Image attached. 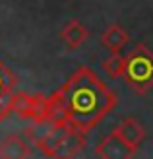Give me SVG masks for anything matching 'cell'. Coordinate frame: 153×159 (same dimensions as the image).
I'll list each match as a JSON object with an SVG mask.
<instances>
[{
  "mask_svg": "<svg viewBox=\"0 0 153 159\" xmlns=\"http://www.w3.org/2000/svg\"><path fill=\"white\" fill-rule=\"evenodd\" d=\"M103 70L109 78H118L124 72V57L120 52H110L103 60Z\"/></svg>",
  "mask_w": 153,
  "mask_h": 159,
  "instance_id": "13",
  "label": "cell"
},
{
  "mask_svg": "<svg viewBox=\"0 0 153 159\" xmlns=\"http://www.w3.org/2000/svg\"><path fill=\"white\" fill-rule=\"evenodd\" d=\"M47 111H49V103H47V97H43L41 93L31 95V107H29V116L27 120H43L47 118Z\"/></svg>",
  "mask_w": 153,
  "mask_h": 159,
  "instance_id": "12",
  "label": "cell"
},
{
  "mask_svg": "<svg viewBox=\"0 0 153 159\" xmlns=\"http://www.w3.org/2000/svg\"><path fill=\"white\" fill-rule=\"evenodd\" d=\"M64 103L68 126L79 132H89L99 126L116 107V93L87 66H79L66 84L58 87Z\"/></svg>",
  "mask_w": 153,
  "mask_h": 159,
  "instance_id": "1",
  "label": "cell"
},
{
  "mask_svg": "<svg viewBox=\"0 0 153 159\" xmlns=\"http://www.w3.org/2000/svg\"><path fill=\"white\" fill-rule=\"evenodd\" d=\"M126 84L136 93H147L153 87V52L143 43H140L136 49L124 57V72Z\"/></svg>",
  "mask_w": 153,
  "mask_h": 159,
  "instance_id": "2",
  "label": "cell"
},
{
  "mask_svg": "<svg viewBox=\"0 0 153 159\" xmlns=\"http://www.w3.org/2000/svg\"><path fill=\"white\" fill-rule=\"evenodd\" d=\"M83 148H85V132H79L68 126L64 130L60 142L56 144L51 159H74Z\"/></svg>",
  "mask_w": 153,
  "mask_h": 159,
  "instance_id": "3",
  "label": "cell"
},
{
  "mask_svg": "<svg viewBox=\"0 0 153 159\" xmlns=\"http://www.w3.org/2000/svg\"><path fill=\"white\" fill-rule=\"evenodd\" d=\"M16 85H18V78L0 58V97H8L16 89Z\"/></svg>",
  "mask_w": 153,
  "mask_h": 159,
  "instance_id": "11",
  "label": "cell"
},
{
  "mask_svg": "<svg viewBox=\"0 0 153 159\" xmlns=\"http://www.w3.org/2000/svg\"><path fill=\"white\" fill-rule=\"evenodd\" d=\"M54 126H60V124H54L52 120H49V118H43V120H33L25 130H23V134H25V138H27L29 144L37 146L39 142L45 140L52 132Z\"/></svg>",
  "mask_w": 153,
  "mask_h": 159,
  "instance_id": "9",
  "label": "cell"
},
{
  "mask_svg": "<svg viewBox=\"0 0 153 159\" xmlns=\"http://www.w3.org/2000/svg\"><path fill=\"white\" fill-rule=\"evenodd\" d=\"M112 132L122 142H126L132 149H136V152L140 149V146L143 144V140H146V128L142 126V122L136 116H124L122 120L112 128Z\"/></svg>",
  "mask_w": 153,
  "mask_h": 159,
  "instance_id": "5",
  "label": "cell"
},
{
  "mask_svg": "<svg viewBox=\"0 0 153 159\" xmlns=\"http://www.w3.org/2000/svg\"><path fill=\"white\" fill-rule=\"evenodd\" d=\"M95 153L99 159H132L136 155V149L122 142L115 132H109L97 146H95Z\"/></svg>",
  "mask_w": 153,
  "mask_h": 159,
  "instance_id": "4",
  "label": "cell"
},
{
  "mask_svg": "<svg viewBox=\"0 0 153 159\" xmlns=\"http://www.w3.org/2000/svg\"><path fill=\"white\" fill-rule=\"evenodd\" d=\"M87 37H89V31H87V27L78 20H70L66 25L60 29V39L66 43V47L70 51L79 49V47L87 41Z\"/></svg>",
  "mask_w": 153,
  "mask_h": 159,
  "instance_id": "7",
  "label": "cell"
},
{
  "mask_svg": "<svg viewBox=\"0 0 153 159\" xmlns=\"http://www.w3.org/2000/svg\"><path fill=\"white\" fill-rule=\"evenodd\" d=\"M31 155V146L20 134H10L0 142V159H27Z\"/></svg>",
  "mask_w": 153,
  "mask_h": 159,
  "instance_id": "6",
  "label": "cell"
},
{
  "mask_svg": "<svg viewBox=\"0 0 153 159\" xmlns=\"http://www.w3.org/2000/svg\"><path fill=\"white\" fill-rule=\"evenodd\" d=\"M10 97V95H8ZM8 97H0V122L10 115V107H8Z\"/></svg>",
  "mask_w": 153,
  "mask_h": 159,
  "instance_id": "14",
  "label": "cell"
},
{
  "mask_svg": "<svg viewBox=\"0 0 153 159\" xmlns=\"http://www.w3.org/2000/svg\"><path fill=\"white\" fill-rule=\"evenodd\" d=\"M8 107H10V113H16L20 118L27 120L29 107H31V95L23 91H12L10 97H8Z\"/></svg>",
  "mask_w": 153,
  "mask_h": 159,
  "instance_id": "10",
  "label": "cell"
},
{
  "mask_svg": "<svg viewBox=\"0 0 153 159\" xmlns=\"http://www.w3.org/2000/svg\"><path fill=\"white\" fill-rule=\"evenodd\" d=\"M130 41V35H128V31L122 27V25H116V23H112L109 25L107 29L103 31L101 35V43L105 49H109L110 52H120L128 45Z\"/></svg>",
  "mask_w": 153,
  "mask_h": 159,
  "instance_id": "8",
  "label": "cell"
}]
</instances>
